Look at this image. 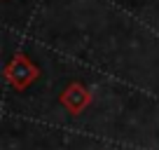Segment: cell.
Instances as JSON below:
<instances>
[{
  "label": "cell",
  "instance_id": "obj_2",
  "mask_svg": "<svg viewBox=\"0 0 159 150\" xmlns=\"http://www.w3.org/2000/svg\"><path fill=\"white\" fill-rule=\"evenodd\" d=\"M61 103L66 105V110H68V113L80 115V113H82V110L91 103V94H89L82 85H80V82H73V85H70L68 89L61 94Z\"/></svg>",
  "mask_w": 159,
  "mask_h": 150
},
{
  "label": "cell",
  "instance_id": "obj_1",
  "mask_svg": "<svg viewBox=\"0 0 159 150\" xmlns=\"http://www.w3.org/2000/svg\"><path fill=\"white\" fill-rule=\"evenodd\" d=\"M5 75H7V80H10L12 87H16V89H26V87L38 77V70H35V66L30 63L26 56H16V59L7 66Z\"/></svg>",
  "mask_w": 159,
  "mask_h": 150
}]
</instances>
